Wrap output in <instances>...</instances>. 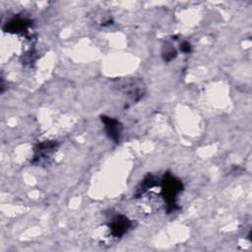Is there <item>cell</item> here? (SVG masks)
I'll use <instances>...</instances> for the list:
<instances>
[{"label": "cell", "mask_w": 252, "mask_h": 252, "mask_svg": "<svg viewBox=\"0 0 252 252\" xmlns=\"http://www.w3.org/2000/svg\"><path fill=\"white\" fill-rule=\"evenodd\" d=\"M183 185L182 182L176 177L166 174L161 182V194L166 203L167 211H174L177 207L176 199L178 194L182 191Z\"/></svg>", "instance_id": "6da1fadb"}, {"label": "cell", "mask_w": 252, "mask_h": 252, "mask_svg": "<svg viewBox=\"0 0 252 252\" xmlns=\"http://www.w3.org/2000/svg\"><path fill=\"white\" fill-rule=\"evenodd\" d=\"M131 220L123 215L114 216L109 222V229L114 237L124 235L131 227Z\"/></svg>", "instance_id": "7a4b0ae2"}, {"label": "cell", "mask_w": 252, "mask_h": 252, "mask_svg": "<svg viewBox=\"0 0 252 252\" xmlns=\"http://www.w3.org/2000/svg\"><path fill=\"white\" fill-rule=\"evenodd\" d=\"M101 121L104 124V129L107 136L114 142H118L121 134V125L115 118L102 115Z\"/></svg>", "instance_id": "3957f363"}, {"label": "cell", "mask_w": 252, "mask_h": 252, "mask_svg": "<svg viewBox=\"0 0 252 252\" xmlns=\"http://www.w3.org/2000/svg\"><path fill=\"white\" fill-rule=\"evenodd\" d=\"M56 149V143L55 142H50V141H45L40 144H38L35 149H34V156H33V160L32 162L40 161L43 158H48Z\"/></svg>", "instance_id": "277c9868"}, {"label": "cell", "mask_w": 252, "mask_h": 252, "mask_svg": "<svg viewBox=\"0 0 252 252\" xmlns=\"http://www.w3.org/2000/svg\"><path fill=\"white\" fill-rule=\"evenodd\" d=\"M31 26V21L25 18H15L7 23V32H24L29 29Z\"/></svg>", "instance_id": "5b68a950"}, {"label": "cell", "mask_w": 252, "mask_h": 252, "mask_svg": "<svg viewBox=\"0 0 252 252\" xmlns=\"http://www.w3.org/2000/svg\"><path fill=\"white\" fill-rule=\"evenodd\" d=\"M155 185H156V178H155V176H153V175H151V174H148V175L144 178V180H143L141 186L139 187V189L137 190V194L141 195V194H143L145 191H147V190H149L150 188L154 187Z\"/></svg>", "instance_id": "8992f818"}, {"label": "cell", "mask_w": 252, "mask_h": 252, "mask_svg": "<svg viewBox=\"0 0 252 252\" xmlns=\"http://www.w3.org/2000/svg\"><path fill=\"white\" fill-rule=\"evenodd\" d=\"M180 49H181V51H183L185 53H188L191 50V45L188 41H183L180 45Z\"/></svg>", "instance_id": "52a82bcc"}]
</instances>
